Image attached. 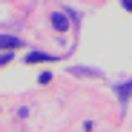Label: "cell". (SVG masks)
<instances>
[{
  "label": "cell",
  "instance_id": "obj_5",
  "mask_svg": "<svg viewBox=\"0 0 132 132\" xmlns=\"http://www.w3.org/2000/svg\"><path fill=\"white\" fill-rule=\"evenodd\" d=\"M121 3H123V9H129V12H132V0H121Z\"/></svg>",
  "mask_w": 132,
  "mask_h": 132
},
{
  "label": "cell",
  "instance_id": "obj_4",
  "mask_svg": "<svg viewBox=\"0 0 132 132\" xmlns=\"http://www.w3.org/2000/svg\"><path fill=\"white\" fill-rule=\"evenodd\" d=\"M118 92H121V98L126 101V98H129V92H132V80H129V83H123V86H121Z\"/></svg>",
  "mask_w": 132,
  "mask_h": 132
},
{
  "label": "cell",
  "instance_id": "obj_1",
  "mask_svg": "<svg viewBox=\"0 0 132 132\" xmlns=\"http://www.w3.org/2000/svg\"><path fill=\"white\" fill-rule=\"evenodd\" d=\"M23 40L14 37V35H0V52H12V49H20Z\"/></svg>",
  "mask_w": 132,
  "mask_h": 132
},
{
  "label": "cell",
  "instance_id": "obj_2",
  "mask_svg": "<svg viewBox=\"0 0 132 132\" xmlns=\"http://www.w3.org/2000/svg\"><path fill=\"white\" fill-rule=\"evenodd\" d=\"M52 26H55L57 32H66V29H69V20H66V14L55 12V14H52Z\"/></svg>",
  "mask_w": 132,
  "mask_h": 132
},
{
  "label": "cell",
  "instance_id": "obj_3",
  "mask_svg": "<svg viewBox=\"0 0 132 132\" xmlns=\"http://www.w3.org/2000/svg\"><path fill=\"white\" fill-rule=\"evenodd\" d=\"M52 60V55H43V52H29L26 55V63H46Z\"/></svg>",
  "mask_w": 132,
  "mask_h": 132
}]
</instances>
